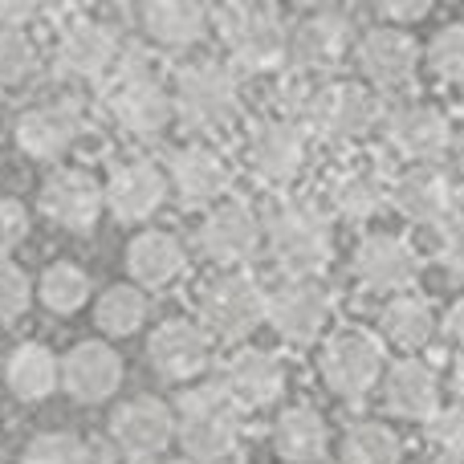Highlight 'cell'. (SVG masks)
Segmentation results:
<instances>
[{
	"label": "cell",
	"mask_w": 464,
	"mask_h": 464,
	"mask_svg": "<svg viewBox=\"0 0 464 464\" xmlns=\"http://www.w3.org/2000/svg\"><path fill=\"white\" fill-rule=\"evenodd\" d=\"M176 440L192 460H225L240 440V408L220 383H200L176 403Z\"/></svg>",
	"instance_id": "6da1fadb"
},
{
	"label": "cell",
	"mask_w": 464,
	"mask_h": 464,
	"mask_svg": "<svg viewBox=\"0 0 464 464\" xmlns=\"http://www.w3.org/2000/svg\"><path fill=\"white\" fill-rule=\"evenodd\" d=\"M269 253L289 277H314L330 265V228L310 204H277L265 220Z\"/></svg>",
	"instance_id": "7a4b0ae2"
},
{
	"label": "cell",
	"mask_w": 464,
	"mask_h": 464,
	"mask_svg": "<svg viewBox=\"0 0 464 464\" xmlns=\"http://www.w3.org/2000/svg\"><path fill=\"white\" fill-rule=\"evenodd\" d=\"M240 102L237 90V73L220 62H192L176 73L171 86V106L176 119L192 130H220L225 122H232Z\"/></svg>",
	"instance_id": "3957f363"
},
{
	"label": "cell",
	"mask_w": 464,
	"mask_h": 464,
	"mask_svg": "<svg viewBox=\"0 0 464 464\" xmlns=\"http://www.w3.org/2000/svg\"><path fill=\"white\" fill-rule=\"evenodd\" d=\"M212 24L245 70H273L285 62L289 33L269 5H225L212 13Z\"/></svg>",
	"instance_id": "277c9868"
},
{
	"label": "cell",
	"mask_w": 464,
	"mask_h": 464,
	"mask_svg": "<svg viewBox=\"0 0 464 464\" xmlns=\"http://www.w3.org/2000/svg\"><path fill=\"white\" fill-rule=\"evenodd\" d=\"M106 106H111L114 127L130 139H160L163 130L171 127V119H176L171 90L147 70V62L143 65H122V73H119V82H114Z\"/></svg>",
	"instance_id": "5b68a950"
},
{
	"label": "cell",
	"mask_w": 464,
	"mask_h": 464,
	"mask_svg": "<svg viewBox=\"0 0 464 464\" xmlns=\"http://www.w3.org/2000/svg\"><path fill=\"white\" fill-rule=\"evenodd\" d=\"M269 314V294L248 273H220L200 285V318L212 334L245 338Z\"/></svg>",
	"instance_id": "8992f818"
},
{
	"label": "cell",
	"mask_w": 464,
	"mask_h": 464,
	"mask_svg": "<svg viewBox=\"0 0 464 464\" xmlns=\"http://www.w3.org/2000/svg\"><path fill=\"white\" fill-rule=\"evenodd\" d=\"M383 375V351L362 330H343L322 351V383L338 400H362Z\"/></svg>",
	"instance_id": "52a82bcc"
},
{
	"label": "cell",
	"mask_w": 464,
	"mask_h": 464,
	"mask_svg": "<svg viewBox=\"0 0 464 464\" xmlns=\"http://www.w3.org/2000/svg\"><path fill=\"white\" fill-rule=\"evenodd\" d=\"M37 204H41V212H45V220H53L57 228L90 232L98 225V217H102V208H106V192L94 179V171L57 168V171H49L45 184H41Z\"/></svg>",
	"instance_id": "ba28073f"
},
{
	"label": "cell",
	"mask_w": 464,
	"mask_h": 464,
	"mask_svg": "<svg viewBox=\"0 0 464 464\" xmlns=\"http://www.w3.org/2000/svg\"><path fill=\"white\" fill-rule=\"evenodd\" d=\"M297 114L330 139H362L375 127L379 106L359 86H322L305 90L302 102H297Z\"/></svg>",
	"instance_id": "9c48e42d"
},
{
	"label": "cell",
	"mask_w": 464,
	"mask_h": 464,
	"mask_svg": "<svg viewBox=\"0 0 464 464\" xmlns=\"http://www.w3.org/2000/svg\"><path fill=\"white\" fill-rule=\"evenodd\" d=\"M106 208L122 225H143L168 200V171L151 160H122L102 184Z\"/></svg>",
	"instance_id": "30bf717a"
},
{
	"label": "cell",
	"mask_w": 464,
	"mask_h": 464,
	"mask_svg": "<svg viewBox=\"0 0 464 464\" xmlns=\"http://www.w3.org/2000/svg\"><path fill=\"white\" fill-rule=\"evenodd\" d=\"M265 318L273 322V330H277L285 343H294V346L314 343L330 322L326 285L314 277H289L285 285L269 294V314H265Z\"/></svg>",
	"instance_id": "8fae6325"
},
{
	"label": "cell",
	"mask_w": 464,
	"mask_h": 464,
	"mask_svg": "<svg viewBox=\"0 0 464 464\" xmlns=\"http://www.w3.org/2000/svg\"><path fill=\"white\" fill-rule=\"evenodd\" d=\"M119 33L111 24L94 21V16H73L62 33H57V65L65 78L98 82L119 65Z\"/></svg>",
	"instance_id": "7c38bea8"
},
{
	"label": "cell",
	"mask_w": 464,
	"mask_h": 464,
	"mask_svg": "<svg viewBox=\"0 0 464 464\" xmlns=\"http://www.w3.org/2000/svg\"><path fill=\"white\" fill-rule=\"evenodd\" d=\"M245 160L253 176L265 184H289L305 163V135L297 119H265L253 127L245 147Z\"/></svg>",
	"instance_id": "4fadbf2b"
},
{
	"label": "cell",
	"mask_w": 464,
	"mask_h": 464,
	"mask_svg": "<svg viewBox=\"0 0 464 464\" xmlns=\"http://www.w3.org/2000/svg\"><path fill=\"white\" fill-rule=\"evenodd\" d=\"M111 436L127 457L151 460L176 440V411H171L168 403L151 400V395H139V400H127L114 411Z\"/></svg>",
	"instance_id": "5bb4252c"
},
{
	"label": "cell",
	"mask_w": 464,
	"mask_h": 464,
	"mask_svg": "<svg viewBox=\"0 0 464 464\" xmlns=\"http://www.w3.org/2000/svg\"><path fill=\"white\" fill-rule=\"evenodd\" d=\"M208 351H212L208 334L188 318H168L147 338V362H151V371L160 379H168V383L196 379L208 367Z\"/></svg>",
	"instance_id": "9a60e30c"
},
{
	"label": "cell",
	"mask_w": 464,
	"mask_h": 464,
	"mask_svg": "<svg viewBox=\"0 0 464 464\" xmlns=\"http://www.w3.org/2000/svg\"><path fill=\"white\" fill-rule=\"evenodd\" d=\"M168 192H176V200L184 208H208L228 192V168L217 151L200 143L176 147L168 155Z\"/></svg>",
	"instance_id": "2e32d148"
},
{
	"label": "cell",
	"mask_w": 464,
	"mask_h": 464,
	"mask_svg": "<svg viewBox=\"0 0 464 464\" xmlns=\"http://www.w3.org/2000/svg\"><path fill=\"white\" fill-rule=\"evenodd\" d=\"M62 387L73 403H106L122 387V359L106 343H78L62 354Z\"/></svg>",
	"instance_id": "e0dca14e"
},
{
	"label": "cell",
	"mask_w": 464,
	"mask_h": 464,
	"mask_svg": "<svg viewBox=\"0 0 464 464\" xmlns=\"http://www.w3.org/2000/svg\"><path fill=\"white\" fill-rule=\"evenodd\" d=\"M261 232L265 225L256 220V212L248 204L228 200L208 212V220L200 228V248L208 253V261L232 269V265L253 261V253L261 248Z\"/></svg>",
	"instance_id": "ac0fdd59"
},
{
	"label": "cell",
	"mask_w": 464,
	"mask_h": 464,
	"mask_svg": "<svg viewBox=\"0 0 464 464\" xmlns=\"http://www.w3.org/2000/svg\"><path fill=\"white\" fill-rule=\"evenodd\" d=\"M16 147L33 160H62L82 135V111L73 102H45L29 106L13 127Z\"/></svg>",
	"instance_id": "d6986e66"
},
{
	"label": "cell",
	"mask_w": 464,
	"mask_h": 464,
	"mask_svg": "<svg viewBox=\"0 0 464 464\" xmlns=\"http://www.w3.org/2000/svg\"><path fill=\"white\" fill-rule=\"evenodd\" d=\"M346 41H351V21L334 8H318L289 29L285 62L294 70H330L346 53Z\"/></svg>",
	"instance_id": "ffe728a7"
},
{
	"label": "cell",
	"mask_w": 464,
	"mask_h": 464,
	"mask_svg": "<svg viewBox=\"0 0 464 464\" xmlns=\"http://www.w3.org/2000/svg\"><path fill=\"white\" fill-rule=\"evenodd\" d=\"M208 8L196 0H147L139 8V29L147 41L163 49H192L196 41L208 37Z\"/></svg>",
	"instance_id": "44dd1931"
},
{
	"label": "cell",
	"mask_w": 464,
	"mask_h": 464,
	"mask_svg": "<svg viewBox=\"0 0 464 464\" xmlns=\"http://www.w3.org/2000/svg\"><path fill=\"white\" fill-rule=\"evenodd\" d=\"M220 387L237 408H269L285 392V367L265 351H237L228 359Z\"/></svg>",
	"instance_id": "7402d4cb"
},
{
	"label": "cell",
	"mask_w": 464,
	"mask_h": 464,
	"mask_svg": "<svg viewBox=\"0 0 464 464\" xmlns=\"http://www.w3.org/2000/svg\"><path fill=\"white\" fill-rule=\"evenodd\" d=\"M5 383L21 403H37L62 387V359L45 343H21L5 359Z\"/></svg>",
	"instance_id": "603a6c76"
},
{
	"label": "cell",
	"mask_w": 464,
	"mask_h": 464,
	"mask_svg": "<svg viewBox=\"0 0 464 464\" xmlns=\"http://www.w3.org/2000/svg\"><path fill=\"white\" fill-rule=\"evenodd\" d=\"M354 273L371 289H408L420 277V261L400 237H367L354 253Z\"/></svg>",
	"instance_id": "cb8c5ba5"
},
{
	"label": "cell",
	"mask_w": 464,
	"mask_h": 464,
	"mask_svg": "<svg viewBox=\"0 0 464 464\" xmlns=\"http://www.w3.org/2000/svg\"><path fill=\"white\" fill-rule=\"evenodd\" d=\"M184 261L188 256H184L179 237H171V232H163V228L139 232L127 245V269L139 289H160V285H168V281H176L179 273H184Z\"/></svg>",
	"instance_id": "d4e9b609"
},
{
	"label": "cell",
	"mask_w": 464,
	"mask_h": 464,
	"mask_svg": "<svg viewBox=\"0 0 464 464\" xmlns=\"http://www.w3.org/2000/svg\"><path fill=\"white\" fill-rule=\"evenodd\" d=\"M387 135L411 160H436L449 147V119L436 106L411 102L387 114Z\"/></svg>",
	"instance_id": "484cf974"
},
{
	"label": "cell",
	"mask_w": 464,
	"mask_h": 464,
	"mask_svg": "<svg viewBox=\"0 0 464 464\" xmlns=\"http://www.w3.org/2000/svg\"><path fill=\"white\" fill-rule=\"evenodd\" d=\"M359 65L379 86H400L416 70V41L400 29H371L359 41Z\"/></svg>",
	"instance_id": "4316f807"
},
{
	"label": "cell",
	"mask_w": 464,
	"mask_h": 464,
	"mask_svg": "<svg viewBox=\"0 0 464 464\" xmlns=\"http://www.w3.org/2000/svg\"><path fill=\"white\" fill-rule=\"evenodd\" d=\"M387 408L395 416H408V420H428L436 416V400H440V387H436V375L416 359H403L392 367L387 375Z\"/></svg>",
	"instance_id": "83f0119b"
},
{
	"label": "cell",
	"mask_w": 464,
	"mask_h": 464,
	"mask_svg": "<svg viewBox=\"0 0 464 464\" xmlns=\"http://www.w3.org/2000/svg\"><path fill=\"white\" fill-rule=\"evenodd\" d=\"M395 204H400V212L408 220H416V225H444V220L452 217V188L444 176H436V171L420 168V171H408V176L395 184Z\"/></svg>",
	"instance_id": "f1b7e54d"
},
{
	"label": "cell",
	"mask_w": 464,
	"mask_h": 464,
	"mask_svg": "<svg viewBox=\"0 0 464 464\" xmlns=\"http://www.w3.org/2000/svg\"><path fill=\"white\" fill-rule=\"evenodd\" d=\"M273 449L289 464H314L326 452V420L314 408H289L273 424Z\"/></svg>",
	"instance_id": "f546056e"
},
{
	"label": "cell",
	"mask_w": 464,
	"mask_h": 464,
	"mask_svg": "<svg viewBox=\"0 0 464 464\" xmlns=\"http://www.w3.org/2000/svg\"><path fill=\"white\" fill-rule=\"evenodd\" d=\"M330 200H334V208L343 212V217L367 220V217H375V212L383 208L387 184H383V176H379V171L351 168V171H343V176L330 184Z\"/></svg>",
	"instance_id": "4dcf8cb0"
},
{
	"label": "cell",
	"mask_w": 464,
	"mask_h": 464,
	"mask_svg": "<svg viewBox=\"0 0 464 464\" xmlns=\"http://www.w3.org/2000/svg\"><path fill=\"white\" fill-rule=\"evenodd\" d=\"M37 297L49 314H78L90 302V273L73 261H53L37 277Z\"/></svg>",
	"instance_id": "1f68e13d"
},
{
	"label": "cell",
	"mask_w": 464,
	"mask_h": 464,
	"mask_svg": "<svg viewBox=\"0 0 464 464\" xmlns=\"http://www.w3.org/2000/svg\"><path fill=\"white\" fill-rule=\"evenodd\" d=\"M147 322V294L139 285H111L94 302V326L111 338H130Z\"/></svg>",
	"instance_id": "d6a6232c"
},
{
	"label": "cell",
	"mask_w": 464,
	"mask_h": 464,
	"mask_svg": "<svg viewBox=\"0 0 464 464\" xmlns=\"http://www.w3.org/2000/svg\"><path fill=\"white\" fill-rule=\"evenodd\" d=\"M379 326H383V334L392 338V343L408 346V351H420V346L436 334V318H432V310H428V302H420V297H392L383 318H379Z\"/></svg>",
	"instance_id": "836d02e7"
},
{
	"label": "cell",
	"mask_w": 464,
	"mask_h": 464,
	"mask_svg": "<svg viewBox=\"0 0 464 464\" xmlns=\"http://www.w3.org/2000/svg\"><path fill=\"white\" fill-rule=\"evenodd\" d=\"M343 464H400V440L383 424H354L343 440Z\"/></svg>",
	"instance_id": "e575fe53"
},
{
	"label": "cell",
	"mask_w": 464,
	"mask_h": 464,
	"mask_svg": "<svg viewBox=\"0 0 464 464\" xmlns=\"http://www.w3.org/2000/svg\"><path fill=\"white\" fill-rule=\"evenodd\" d=\"M24 464H98V452L78 432H41L24 444Z\"/></svg>",
	"instance_id": "d590c367"
},
{
	"label": "cell",
	"mask_w": 464,
	"mask_h": 464,
	"mask_svg": "<svg viewBox=\"0 0 464 464\" xmlns=\"http://www.w3.org/2000/svg\"><path fill=\"white\" fill-rule=\"evenodd\" d=\"M428 62L444 82H464V24H449L432 37Z\"/></svg>",
	"instance_id": "8d00e7d4"
},
{
	"label": "cell",
	"mask_w": 464,
	"mask_h": 464,
	"mask_svg": "<svg viewBox=\"0 0 464 464\" xmlns=\"http://www.w3.org/2000/svg\"><path fill=\"white\" fill-rule=\"evenodd\" d=\"M33 65H37V49H33L29 33H0V86L24 82Z\"/></svg>",
	"instance_id": "74e56055"
},
{
	"label": "cell",
	"mask_w": 464,
	"mask_h": 464,
	"mask_svg": "<svg viewBox=\"0 0 464 464\" xmlns=\"http://www.w3.org/2000/svg\"><path fill=\"white\" fill-rule=\"evenodd\" d=\"M33 302V281L24 277L21 265L0 261V322H13L29 310Z\"/></svg>",
	"instance_id": "f35d334b"
},
{
	"label": "cell",
	"mask_w": 464,
	"mask_h": 464,
	"mask_svg": "<svg viewBox=\"0 0 464 464\" xmlns=\"http://www.w3.org/2000/svg\"><path fill=\"white\" fill-rule=\"evenodd\" d=\"M432 440L449 460L464 464V408H452V411H444V416H436Z\"/></svg>",
	"instance_id": "ab89813d"
},
{
	"label": "cell",
	"mask_w": 464,
	"mask_h": 464,
	"mask_svg": "<svg viewBox=\"0 0 464 464\" xmlns=\"http://www.w3.org/2000/svg\"><path fill=\"white\" fill-rule=\"evenodd\" d=\"M29 237V212L21 200L0 196V253H13L21 240Z\"/></svg>",
	"instance_id": "60d3db41"
},
{
	"label": "cell",
	"mask_w": 464,
	"mask_h": 464,
	"mask_svg": "<svg viewBox=\"0 0 464 464\" xmlns=\"http://www.w3.org/2000/svg\"><path fill=\"white\" fill-rule=\"evenodd\" d=\"M33 16H37V5L29 0H0V33H24Z\"/></svg>",
	"instance_id": "b9f144b4"
},
{
	"label": "cell",
	"mask_w": 464,
	"mask_h": 464,
	"mask_svg": "<svg viewBox=\"0 0 464 464\" xmlns=\"http://www.w3.org/2000/svg\"><path fill=\"white\" fill-rule=\"evenodd\" d=\"M428 0H387V5H379V13L387 16V21H420V16H428Z\"/></svg>",
	"instance_id": "7bdbcfd3"
},
{
	"label": "cell",
	"mask_w": 464,
	"mask_h": 464,
	"mask_svg": "<svg viewBox=\"0 0 464 464\" xmlns=\"http://www.w3.org/2000/svg\"><path fill=\"white\" fill-rule=\"evenodd\" d=\"M440 256H444V265H449V273L464 277V225H457V228L449 232V240H444Z\"/></svg>",
	"instance_id": "ee69618b"
},
{
	"label": "cell",
	"mask_w": 464,
	"mask_h": 464,
	"mask_svg": "<svg viewBox=\"0 0 464 464\" xmlns=\"http://www.w3.org/2000/svg\"><path fill=\"white\" fill-rule=\"evenodd\" d=\"M444 326H449V334L457 338V343H464V297L449 310V322H444Z\"/></svg>",
	"instance_id": "f6af8a7d"
},
{
	"label": "cell",
	"mask_w": 464,
	"mask_h": 464,
	"mask_svg": "<svg viewBox=\"0 0 464 464\" xmlns=\"http://www.w3.org/2000/svg\"><path fill=\"white\" fill-rule=\"evenodd\" d=\"M452 392H457L460 400H464V354L457 359V371H452Z\"/></svg>",
	"instance_id": "bcb514c9"
},
{
	"label": "cell",
	"mask_w": 464,
	"mask_h": 464,
	"mask_svg": "<svg viewBox=\"0 0 464 464\" xmlns=\"http://www.w3.org/2000/svg\"><path fill=\"white\" fill-rule=\"evenodd\" d=\"M188 464H225V460H188Z\"/></svg>",
	"instance_id": "7dc6e473"
},
{
	"label": "cell",
	"mask_w": 464,
	"mask_h": 464,
	"mask_svg": "<svg viewBox=\"0 0 464 464\" xmlns=\"http://www.w3.org/2000/svg\"><path fill=\"white\" fill-rule=\"evenodd\" d=\"M130 464H151V460H130Z\"/></svg>",
	"instance_id": "c3c4849f"
}]
</instances>
